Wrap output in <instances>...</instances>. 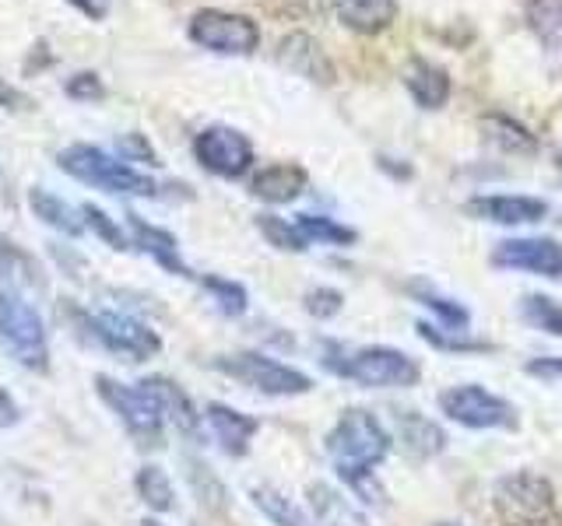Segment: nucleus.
I'll return each mask as SVG.
<instances>
[{
    "label": "nucleus",
    "instance_id": "f257e3e1",
    "mask_svg": "<svg viewBox=\"0 0 562 526\" xmlns=\"http://www.w3.org/2000/svg\"><path fill=\"white\" fill-rule=\"evenodd\" d=\"M321 365L338 379H348L366 390H412L422 379V365L415 355L391 344H366V347H341L324 341Z\"/></svg>",
    "mask_w": 562,
    "mask_h": 526
},
{
    "label": "nucleus",
    "instance_id": "f03ea898",
    "mask_svg": "<svg viewBox=\"0 0 562 526\" xmlns=\"http://www.w3.org/2000/svg\"><path fill=\"white\" fill-rule=\"evenodd\" d=\"M324 449L330 453L334 470L341 481L376 473V467L391 456L394 435L386 432L383 421L366 408H345L334 421V428L324 438Z\"/></svg>",
    "mask_w": 562,
    "mask_h": 526
},
{
    "label": "nucleus",
    "instance_id": "7ed1b4c3",
    "mask_svg": "<svg viewBox=\"0 0 562 526\" xmlns=\"http://www.w3.org/2000/svg\"><path fill=\"white\" fill-rule=\"evenodd\" d=\"M57 165L70 180L85 186H95L120 197H158V183L140 169H134L127 158H116L95 145H67L57 151Z\"/></svg>",
    "mask_w": 562,
    "mask_h": 526
},
{
    "label": "nucleus",
    "instance_id": "20e7f679",
    "mask_svg": "<svg viewBox=\"0 0 562 526\" xmlns=\"http://www.w3.org/2000/svg\"><path fill=\"white\" fill-rule=\"evenodd\" d=\"M499 526H562V508L552 481L538 470H514L492 491Z\"/></svg>",
    "mask_w": 562,
    "mask_h": 526
},
{
    "label": "nucleus",
    "instance_id": "39448f33",
    "mask_svg": "<svg viewBox=\"0 0 562 526\" xmlns=\"http://www.w3.org/2000/svg\"><path fill=\"white\" fill-rule=\"evenodd\" d=\"M0 344L14 358V365L29 373H49V333L40 309L25 295L0 288Z\"/></svg>",
    "mask_w": 562,
    "mask_h": 526
},
{
    "label": "nucleus",
    "instance_id": "423d86ee",
    "mask_svg": "<svg viewBox=\"0 0 562 526\" xmlns=\"http://www.w3.org/2000/svg\"><path fill=\"white\" fill-rule=\"evenodd\" d=\"M436 403H439V414L447 421L471 432H517L520 428L517 403L492 393L488 386H479V382L447 386V390L436 397Z\"/></svg>",
    "mask_w": 562,
    "mask_h": 526
},
{
    "label": "nucleus",
    "instance_id": "0eeeda50",
    "mask_svg": "<svg viewBox=\"0 0 562 526\" xmlns=\"http://www.w3.org/2000/svg\"><path fill=\"white\" fill-rule=\"evenodd\" d=\"M211 368H218L222 376L236 379L263 397H306L313 390V379L303 368L285 365L263 351H236V355L211 358Z\"/></svg>",
    "mask_w": 562,
    "mask_h": 526
},
{
    "label": "nucleus",
    "instance_id": "6e6552de",
    "mask_svg": "<svg viewBox=\"0 0 562 526\" xmlns=\"http://www.w3.org/2000/svg\"><path fill=\"white\" fill-rule=\"evenodd\" d=\"M95 390L102 397V403L110 408L120 425L127 428V435L134 438L137 446L145 449H158L166 438V418L158 411L155 397L145 390L140 382H120L113 376H95Z\"/></svg>",
    "mask_w": 562,
    "mask_h": 526
},
{
    "label": "nucleus",
    "instance_id": "1a4fd4ad",
    "mask_svg": "<svg viewBox=\"0 0 562 526\" xmlns=\"http://www.w3.org/2000/svg\"><path fill=\"white\" fill-rule=\"evenodd\" d=\"M78 320L88 333V341H95L99 347L131 358V362H148L162 351L158 330H151L145 320H137V316H131V312H116V309L78 312Z\"/></svg>",
    "mask_w": 562,
    "mask_h": 526
},
{
    "label": "nucleus",
    "instance_id": "9d476101",
    "mask_svg": "<svg viewBox=\"0 0 562 526\" xmlns=\"http://www.w3.org/2000/svg\"><path fill=\"white\" fill-rule=\"evenodd\" d=\"M187 35L198 46L222 53V57H250L260 46V28L254 18L233 14V11H218V8H204L190 18Z\"/></svg>",
    "mask_w": 562,
    "mask_h": 526
},
{
    "label": "nucleus",
    "instance_id": "9b49d317",
    "mask_svg": "<svg viewBox=\"0 0 562 526\" xmlns=\"http://www.w3.org/2000/svg\"><path fill=\"white\" fill-rule=\"evenodd\" d=\"M193 158L218 180H239L254 165V145L243 130L215 123L193 137Z\"/></svg>",
    "mask_w": 562,
    "mask_h": 526
},
{
    "label": "nucleus",
    "instance_id": "f8f14e48",
    "mask_svg": "<svg viewBox=\"0 0 562 526\" xmlns=\"http://www.w3.org/2000/svg\"><path fill=\"white\" fill-rule=\"evenodd\" d=\"M492 267L499 271H527L538 277L559 281L562 277V242L549 236H524V239H503L492 250Z\"/></svg>",
    "mask_w": 562,
    "mask_h": 526
},
{
    "label": "nucleus",
    "instance_id": "ddd939ff",
    "mask_svg": "<svg viewBox=\"0 0 562 526\" xmlns=\"http://www.w3.org/2000/svg\"><path fill=\"white\" fill-rule=\"evenodd\" d=\"M201 414H204V425H207L211 438H215L225 456H236L239 460V456L250 453L254 435L260 432V418L236 411V408H228V403H218V400L204 403Z\"/></svg>",
    "mask_w": 562,
    "mask_h": 526
},
{
    "label": "nucleus",
    "instance_id": "4468645a",
    "mask_svg": "<svg viewBox=\"0 0 562 526\" xmlns=\"http://www.w3.org/2000/svg\"><path fill=\"white\" fill-rule=\"evenodd\" d=\"M464 210L492 225H535L544 221L549 204L541 197H524V193H488V197H471Z\"/></svg>",
    "mask_w": 562,
    "mask_h": 526
},
{
    "label": "nucleus",
    "instance_id": "2eb2a0df",
    "mask_svg": "<svg viewBox=\"0 0 562 526\" xmlns=\"http://www.w3.org/2000/svg\"><path fill=\"white\" fill-rule=\"evenodd\" d=\"M140 386H145V390L155 397L158 411H162L169 428H176V432L187 435V438H201L204 414L198 411V403L190 400V393L183 390L180 382H172L166 376H148V379H140Z\"/></svg>",
    "mask_w": 562,
    "mask_h": 526
},
{
    "label": "nucleus",
    "instance_id": "dca6fc26",
    "mask_svg": "<svg viewBox=\"0 0 562 526\" xmlns=\"http://www.w3.org/2000/svg\"><path fill=\"white\" fill-rule=\"evenodd\" d=\"M278 64L313 84H334V64L327 60L321 43L306 32H289L278 43Z\"/></svg>",
    "mask_w": 562,
    "mask_h": 526
},
{
    "label": "nucleus",
    "instance_id": "f3484780",
    "mask_svg": "<svg viewBox=\"0 0 562 526\" xmlns=\"http://www.w3.org/2000/svg\"><path fill=\"white\" fill-rule=\"evenodd\" d=\"M394 425H397V443L404 453L412 456V460H436V456L450 446L443 425L432 421L429 414H422V411H412V408L397 411Z\"/></svg>",
    "mask_w": 562,
    "mask_h": 526
},
{
    "label": "nucleus",
    "instance_id": "a211bd4d",
    "mask_svg": "<svg viewBox=\"0 0 562 526\" xmlns=\"http://www.w3.org/2000/svg\"><path fill=\"white\" fill-rule=\"evenodd\" d=\"M127 228H131V236H134V245L140 253H148L158 267L176 274V277H187V281H198V274H193L183 256H180V242H176L172 232H166V228H158V225H148L145 218H137V215H127Z\"/></svg>",
    "mask_w": 562,
    "mask_h": 526
},
{
    "label": "nucleus",
    "instance_id": "6ab92c4d",
    "mask_svg": "<svg viewBox=\"0 0 562 526\" xmlns=\"http://www.w3.org/2000/svg\"><path fill=\"white\" fill-rule=\"evenodd\" d=\"M0 281L4 288L18 295H40L46 291V271L25 245H18L11 236H0Z\"/></svg>",
    "mask_w": 562,
    "mask_h": 526
},
{
    "label": "nucleus",
    "instance_id": "aec40b11",
    "mask_svg": "<svg viewBox=\"0 0 562 526\" xmlns=\"http://www.w3.org/2000/svg\"><path fill=\"white\" fill-rule=\"evenodd\" d=\"M310 183V175L303 165L295 162H278V165H268L254 175L250 183V193L260 197L263 204H292L295 197H303V190Z\"/></svg>",
    "mask_w": 562,
    "mask_h": 526
},
{
    "label": "nucleus",
    "instance_id": "412c9836",
    "mask_svg": "<svg viewBox=\"0 0 562 526\" xmlns=\"http://www.w3.org/2000/svg\"><path fill=\"white\" fill-rule=\"evenodd\" d=\"M306 499H310V513H313L316 526H369L362 508L351 499H345V491L330 488L324 481L310 484Z\"/></svg>",
    "mask_w": 562,
    "mask_h": 526
},
{
    "label": "nucleus",
    "instance_id": "4be33fe9",
    "mask_svg": "<svg viewBox=\"0 0 562 526\" xmlns=\"http://www.w3.org/2000/svg\"><path fill=\"white\" fill-rule=\"evenodd\" d=\"M404 88H408L422 110H439V105L450 99V75L443 67L415 57L408 67H404Z\"/></svg>",
    "mask_w": 562,
    "mask_h": 526
},
{
    "label": "nucleus",
    "instance_id": "5701e85b",
    "mask_svg": "<svg viewBox=\"0 0 562 526\" xmlns=\"http://www.w3.org/2000/svg\"><path fill=\"white\" fill-rule=\"evenodd\" d=\"M29 207H32V215L40 218L43 225L57 228V232H64V236H70V239H78V236L88 232L81 207H70L67 201L57 197V193H49V190H43V186H32V190H29Z\"/></svg>",
    "mask_w": 562,
    "mask_h": 526
},
{
    "label": "nucleus",
    "instance_id": "b1692460",
    "mask_svg": "<svg viewBox=\"0 0 562 526\" xmlns=\"http://www.w3.org/2000/svg\"><path fill=\"white\" fill-rule=\"evenodd\" d=\"M404 291H408L418 306H426L436 316V323L443 327V330L471 333V312H468V306L457 302V298H450V295H443L439 288H432L429 281H408V285H404Z\"/></svg>",
    "mask_w": 562,
    "mask_h": 526
},
{
    "label": "nucleus",
    "instance_id": "393cba45",
    "mask_svg": "<svg viewBox=\"0 0 562 526\" xmlns=\"http://www.w3.org/2000/svg\"><path fill=\"white\" fill-rule=\"evenodd\" d=\"M397 0H338V18L362 35H376L394 22Z\"/></svg>",
    "mask_w": 562,
    "mask_h": 526
},
{
    "label": "nucleus",
    "instance_id": "a878e982",
    "mask_svg": "<svg viewBox=\"0 0 562 526\" xmlns=\"http://www.w3.org/2000/svg\"><path fill=\"white\" fill-rule=\"evenodd\" d=\"M415 333L429 347L450 351V355H492V351H496V344H488L482 338H471V333H457V330H443L439 323H426V320L415 323Z\"/></svg>",
    "mask_w": 562,
    "mask_h": 526
},
{
    "label": "nucleus",
    "instance_id": "bb28decb",
    "mask_svg": "<svg viewBox=\"0 0 562 526\" xmlns=\"http://www.w3.org/2000/svg\"><path fill=\"white\" fill-rule=\"evenodd\" d=\"M134 491H137V499L158 516L172 513V508H176V488L169 481V473L162 467H155V464H145L134 473Z\"/></svg>",
    "mask_w": 562,
    "mask_h": 526
},
{
    "label": "nucleus",
    "instance_id": "cd10ccee",
    "mask_svg": "<svg viewBox=\"0 0 562 526\" xmlns=\"http://www.w3.org/2000/svg\"><path fill=\"white\" fill-rule=\"evenodd\" d=\"M482 134H485V140H492V145L509 151V155H535L538 151L535 134L527 127H520L517 119L499 116V113H492V116L482 119Z\"/></svg>",
    "mask_w": 562,
    "mask_h": 526
},
{
    "label": "nucleus",
    "instance_id": "c85d7f7f",
    "mask_svg": "<svg viewBox=\"0 0 562 526\" xmlns=\"http://www.w3.org/2000/svg\"><path fill=\"white\" fill-rule=\"evenodd\" d=\"M250 499H254V505H257L260 513L268 516L274 526H316V519H313V516H306L303 508H299L292 499L281 495L278 488L260 484V488H254V491H250Z\"/></svg>",
    "mask_w": 562,
    "mask_h": 526
},
{
    "label": "nucleus",
    "instance_id": "c756f323",
    "mask_svg": "<svg viewBox=\"0 0 562 526\" xmlns=\"http://www.w3.org/2000/svg\"><path fill=\"white\" fill-rule=\"evenodd\" d=\"M198 285L211 295L215 309L222 316H228V320H239V316L250 309V295H246L239 281H228L222 274H198Z\"/></svg>",
    "mask_w": 562,
    "mask_h": 526
},
{
    "label": "nucleus",
    "instance_id": "7c9ffc66",
    "mask_svg": "<svg viewBox=\"0 0 562 526\" xmlns=\"http://www.w3.org/2000/svg\"><path fill=\"white\" fill-rule=\"evenodd\" d=\"M527 25L541 46L562 49V0H527Z\"/></svg>",
    "mask_w": 562,
    "mask_h": 526
},
{
    "label": "nucleus",
    "instance_id": "2f4dec72",
    "mask_svg": "<svg viewBox=\"0 0 562 526\" xmlns=\"http://www.w3.org/2000/svg\"><path fill=\"white\" fill-rule=\"evenodd\" d=\"M295 225L303 228V236L310 239V245H356L359 242V232L356 228H348L341 221H334L327 215H299Z\"/></svg>",
    "mask_w": 562,
    "mask_h": 526
},
{
    "label": "nucleus",
    "instance_id": "473e14b6",
    "mask_svg": "<svg viewBox=\"0 0 562 526\" xmlns=\"http://www.w3.org/2000/svg\"><path fill=\"white\" fill-rule=\"evenodd\" d=\"M520 316L527 327L549 333V338H562V302H555L552 295H524Z\"/></svg>",
    "mask_w": 562,
    "mask_h": 526
},
{
    "label": "nucleus",
    "instance_id": "72a5a7b5",
    "mask_svg": "<svg viewBox=\"0 0 562 526\" xmlns=\"http://www.w3.org/2000/svg\"><path fill=\"white\" fill-rule=\"evenodd\" d=\"M257 228H260V236L281 253H306L310 250V239L303 236V228H299L295 221H289V218L257 215Z\"/></svg>",
    "mask_w": 562,
    "mask_h": 526
},
{
    "label": "nucleus",
    "instance_id": "f704fd0d",
    "mask_svg": "<svg viewBox=\"0 0 562 526\" xmlns=\"http://www.w3.org/2000/svg\"><path fill=\"white\" fill-rule=\"evenodd\" d=\"M81 215H85V225L92 228V232L105 242V245H113V250H120V253H127L131 250V239L123 236V228L105 215L102 207H95V204H81Z\"/></svg>",
    "mask_w": 562,
    "mask_h": 526
},
{
    "label": "nucleus",
    "instance_id": "c9c22d12",
    "mask_svg": "<svg viewBox=\"0 0 562 526\" xmlns=\"http://www.w3.org/2000/svg\"><path fill=\"white\" fill-rule=\"evenodd\" d=\"M303 309L313 316V320H334V316L345 309V295L338 288L316 285L303 295Z\"/></svg>",
    "mask_w": 562,
    "mask_h": 526
},
{
    "label": "nucleus",
    "instance_id": "e433bc0d",
    "mask_svg": "<svg viewBox=\"0 0 562 526\" xmlns=\"http://www.w3.org/2000/svg\"><path fill=\"white\" fill-rule=\"evenodd\" d=\"M190 481H193V488H198V495H201V502L207 508H215V513H218V508H225L228 491H225V484L204 464H193L190 460Z\"/></svg>",
    "mask_w": 562,
    "mask_h": 526
},
{
    "label": "nucleus",
    "instance_id": "4c0bfd02",
    "mask_svg": "<svg viewBox=\"0 0 562 526\" xmlns=\"http://www.w3.org/2000/svg\"><path fill=\"white\" fill-rule=\"evenodd\" d=\"M67 95L78 99V102H99L105 95V84L95 70H81V75H75L67 81Z\"/></svg>",
    "mask_w": 562,
    "mask_h": 526
},
{
    "label": "nucleus",
    "instance_id": "58836bf2",
    "mask_svg": "<svg viewBox=\"0 0 562 526\" xmlns=\"http://www.w3.org/2000/svg\"><path fill=\"white\" fill-rule=\"evenodd\" d=\"M120 151H123V158H131V162H148V165H158L155 148H151L148 140L140 137V134H123V137H120Z\"/></svg>",
    "mask_w": 562,
    "mask_h": 526
},
{
    "label": "nucleus",
    "instance_id": "ea45409f",
    "mask_svg": "<svg viewBox=\"0 0 562 526\" xmlns=\"http://www.w3.org/2000/svg\"><path fill=\"white\" fill-rule=\"evenodd\" d=\"M0 110H11V113H32L35 110V99L25 95L22 88H14L11 81L0 78Z\"/></svg>",
    "mask_w": 562,
    "mask_h": 526
},
{
    "label": "nucleus",
    "instance_id": "a19ab883",
    "mask_svg": "<svg viewBox=\"0 0 562 526\" xmlns=\"http://www.w3.org/2000/svg\"><path fill=\"white\" fill-rule=\"evenodd\" d=\"M527 376L535 379H562V355H549V358H531L524 365Z\"/></svg>",
    "mask_w": 562,
    "mask_h": 526
},
{
    "label": "nucleus",
    "instance_id": "79ce46f5",
    "mask_svg": "<svg viewBox=\"0 0 562 526\" xmlns=\"http://www.w3.org/2000/svg\"><path fill=\"white\" fill-rule=\"evenodd\" d=\"M18 421H22V408H18V400L0 386V428H14Z\"/></svg>",
    "mask_w": 562,
    "mask_h": 526
},
{
    "label": "nucleus",
    "instance_id": "37998d69",
    "mask_svg": "<svg viewBox=\"0 0 562 526\" xmlns=\"http://www.w3.org/2000/svg\"><path fill=\"white\" fill-rule=\"evenodd\" d=\"M70 4H75L78 11H85L88 18H95V22L102 18V4H95V0H70Z\"/></svg>",
    "mask_w": 562,
    "mask_h": 526
},
{
    "label": "nucleus",
    "instance_id": "c03bdc74",
    "mask_svg": "<svg viewBox=\"0 0 562 526\" xmlns=\"http://www.w3.org/2000/svg\"><path fill=\"white\" fill-rule=\"evenodd\" d=\"M140 526H162V523H158V519H140Z\"/></svg>",
    "mask_w": 562,
    "mask_h": 526
},
{
    "label": "nucleus",
    "instance_id": "a18cd8bd",
    "mask_svg": "<svg viewBox=\"0 0 562 526\" xmlns=\"http://www.w3.org/2000/svg\"><path fill=\"white\" fill-rule=\"evenodd\" d=\"M436 526H457V523H436Z\"/></svg>",
    "mask_w": 562,
    "mask_h": 526
}]
</instances>
